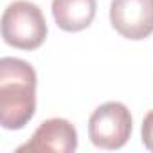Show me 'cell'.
Segmentation results:
<instances>
[{
  "label": "cell",
  "instance_id": "5",
  "mask_svg": "<svg viewBox=\"0 0 153 153\" xmlns=\"http://www.w3.org/2000/svg\"><path fill=\"white\" fill-rule=\"evenodd\" d=\"M78 148V131L74 124L67 119H47L33 133L31 140L18 148V151H54V153H70Z\"/></svg>",
  "mask_w": 153,
  "mask_h": 153
},
{
  "label": "cell",
  "instance_id": "6",
  "mask_svg": "<svg viewBox=\"0 0 153 153\" xmlns=\"http://www.w3.org/2000/svg\"><path fill=\"white\" fill-rule=\"evenodd\" d=\"M96 0H52V16L67 33L87 29L96 18Z\"/></svg>",
  "mask_w": 153,
  "mask_h": 153
},
{
  "label": "cell",
  "instance_id": "3",
  "mask_svg": "<svg viewBox=\"0 0 153 153\" xmlns=\"http://www.w3.org/2000/svg\"><path fill=\"white\" fill-rule=\"evenodd\" d=\"M130 135L131 115L119 101L97 106L88 119V137L92 144L101 149H119L128 142Z\"/></svg>",
  "mask_w": 153,
  "mask_h": 153
},
{
  "label": "cell",
  "instance_id": "1",
  "mask_svg": "<svg viewBox=\"0 0 153 153\" xmlns=\"http://www.w3.org/2000/svg\"><path fill=\"white\" fill-rule=\"evenodd\" d=\"M36 112V72L18 58L0 59V123L22 130Z\"/></svg>",
  "mask_w": 153,
  "mask_h": 153
},
{
  "label": "cell",
  "instance_id": "7",
  "mask_svg": "<svg viewBox=\"0 0 153 153\" xmlns=\"http://www.w3.org/2000/svg\"><path fill=\"white\" fill-rule=\"evenodd\" d=\"M142 144L153 151V110H149L146 115H144V121H142Z\"/></svg>",
  "mask_w": 153,
  "mask_h": 153
},
{
  "label": "cell",
  "instance_id": "2",
  "mask_svg": "<svg viewBox=\"0 0 153 153\" xmlns=\"http://www.w3.org/2000/svg\"><path fill=\"white\" fill-rule=\"evenodd\" d=\"M2 38L15 49H38L47 38V22L42 9L27 0L9 4L2 15Z\"/></svg>",
  "mask_w": 153,
  "mask_h": 153
},
{
  "label": "cell",
  "instance_id": "4",
  "mask_svg": "<svg viewBox=\"0 0 153 153\" xmlns=\"http://www.w3.org/2000/svg\"><path fill=\"white\" fill-rule=\"evenodd\" d=\"M110 22L123 38H148L153 33V0H112Z\"/></svg>",
  "mask_w": 153,
  "mask_h": 153
}]
</instances>
